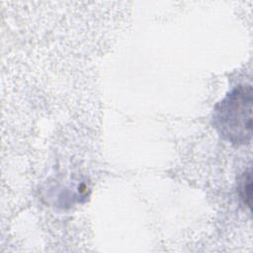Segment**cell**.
Wrapping results in <instances>:
<instances>
[{"label": "cell", "mask_w": 253, "mask_h": 253, "mask_svg": "<svg viewBox=\"0 0 253 253\" xmlns=\"http://www.w3.org/2000/svg\"><path fill=\"white\" fill-rule=\"evenodd\" d=\"M252 89L241 85L214 107L212 124L218 133L235 144L250 141L252 134Z\"/></svg>", "instance_id": "cell-1"}, {"label": "cell", "mask_w": 253, "mask_h": 253, "mask_svg": "<svg viewBox=\"0 0 253 253\" xmlns=\"http://www.w3.org/2000/svg\"><path fill=\"white\" fill-rule=\"evenodd\" d=\"M238 193L243 203L250 208L251 205V174L250 171L244 172L238 182Z\"/></svg>", "instance_id": "cell-2"}]
</instances>
